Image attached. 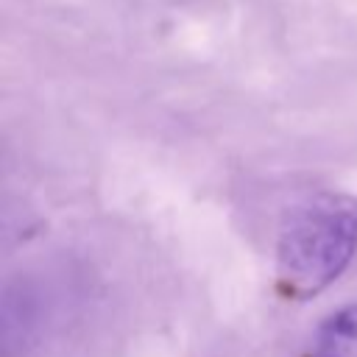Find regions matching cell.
Returning a JSON list of instances; mask_svg holds the SVG:
<instances>
[{
    "label": "cell",
    "mask_w": 357,
    "mask_h": 357,
    "mask_svg": "<svg viewBox=\"0 0 357 357\" xmlns=\"http://www.w3.org/2000/svg\"><path fill=\"white\" fill-rule=\"evenodd\" d=\"M357 251V198L321 192L301 201L282 226L276 284L290 298H310L332 284Z\"/></svg>",
    "instance_id": "1"
},
{
    "label": "cell",
    "mask_w": 357,
    "mask_h": 357,
    "mask_svg": "<svg viewBox=\"0 0 357 357\" xmlns=\"http://www.w3.org/2000/svg\"><path fill=\"white\" fill-rule=\"evenodd\" d=\"M312 357H357V304H346L315 332Z\"/></svg>",
    "instance_id": "2"
}]
</instances>
